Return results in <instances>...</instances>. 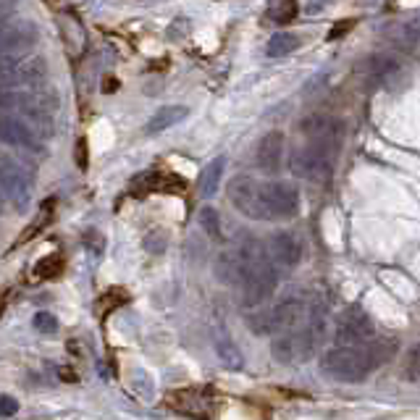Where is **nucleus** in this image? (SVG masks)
<instances>
[{
    "label": "nucleus",
    "instance_id": "obj_2",
    "mask_svg": "<svg viewBox=\"0 0 420 420\" xmlns=\"http://www.w3.org/2000/svg\"><path fill=\"white\" fill-rule=\"evenodd\" d=\"M0 111L21 116L42 129L53 119L56 97L45 89V84H0Z\"/></svg>",
    "mask_w": 420,
    "mask_h": 420
},
{
    "label": "nucleus",
    "instance_id": "obj_19",
    "mask_svg": "<svg viewBox=\"0 0 420 420\" xmlns=\"http://www.w3.org/2000/svg\"><path fill=\"white\" fill-rule=\"evenodd\" d=\"M224 166H226V158H216V161L210 163L208 169L202 171V181H200V192L202 197H210V194H216L221 184V174H224Z\"/></svg>",
    "mask_w": 420,
    "mask_h": 420
},
{
    "label": "nucleus",
    "instance_id": "obj_15",
    "mask_svg": "<svg viewBox=\"0 0 420 420\" xmlns=\"http://www.w3.org/2000/svg\"><path fill=\"white\" fill-rule=\"evenodd\" d=\"M258 169L266 171V174H276L281 169L284 161V134L281 131H268L266 137L258 142Z\"/></svg>",
    "mask_w": 420,
    "mask_h": 420
},
{
    "label": "nucleus",
    "instance_id": "obj_8",
    "mask_svg": "<svg viewBox=\"0 0 420 420\" xmlns=\"http://www.w3.org/2000/svg\"><path fill=\"white\" fill-rule=\"evenodd\" d=\"M229 200L242 216L252 221H263V205H260V184L252 176H236L229 184Z\"/></svg>",
    "mask_w": 420,
    "mask_h": 420
},
{
    "label": "nucleus",
    "instance_id": "obj_12",
    "mask_svg": "<svg viewBox=\"0 0 420 420\" xmlns=\"http://www.w3.org/2000/svg\"><path fill=\"white\" fill-rule=\"evenodd\" d=\"M329 155H326L324 145L315 142L313 147H305L299 153L291 155V174L299 179H324L329 174Z\"/></svg>",
    "mask_w": 420,
    "mask_h": 420
},
{
    "label": "nucleus",
    "instance_id": "obj_17",
    "mask_svg": "<svg viewBox=\"0 0 420 420\" xmlns=\"http://www.w3.org/2000/svg\"><path fill=\"white\" fill-rule=\"evenodd\" d=\"M302 131H305L313 142L324 145V142H331L334 139L336 124H334V119H329V116H307L305 121H302Z\"/></svg>",
    "mask_w": 420,
    "mask_h": 420
},
{
    "label": "nucleus",
    "instance_id": "obj_24",
    "mask_svg": "<svg viewBox=\"0 0 420 420\" xmlns=\"http://www.w3.org/2000/svg\"><path fill=\"white\" fill-rule=\"evenodd\" d=\"M58 268H61V258L58 255H50L48 260H40L37 263V274H45V276H56L58 274Z\"/></svg>",
    "mask_w": 420,
    "mask_h": 420
},
{
    "label": "nucleus",
    "instance_id": "obj_23",
    "mask_svg": "<svg viewBox=\"0 0 420 420\" xmlns=\"http://www.w3.org/2000/svg\"><path fill=\"white\" fill-rule=\"evenodd\" d=\"M32 326H34V331H40V334H56L58 331V321L50 313H37L34 315Z\"/></svg>",
    "mask_w": 420,
    "mask_h": 420
},
{
    "label": "nucleus",
    "instance_id": "obj_21",
    "mask_svg": "<svg viewBox=\"0 0 420 420\" xmlns=\"http://www.w3.org/2000/svg\"><path fill=\"white\" fill-rule=\"evenodd\" d=\"M297 0H274L271 9H268V16L274 19L276 24H286L297 16Z\"/></svg>",
    "mask_w": 420,
    "mask_h": 420
},
{
    "label": "nucleus",
    "instance_id": "obj_6",
    "mask_svg": "<svg viewBox=\"0 0 420 420\" xmlns=\"http://www.w3.org/2000/svg\"><path fill=\"white\" fill-rule=\"evenodd\" d=\"M305 315V305L299 299H284L271 310H263V313L252 315L250 318V329L260 336H268V334L276 331H289L291 326H297V321Z\"/></svg>",
    "mask_w": 420,
    "mask_h": 420
},
{
    "label": "nucleus",
    "instance_id": "obj_4",
    "mask_svg": "<svg viewBox=\"0 0 420 420\" xmlns=\"http://www.w3.org/2000/svg\"><path fill=\"white\" fill-rule=\"evenodd\" d=\"M40 40V29L29 19H3L0 21V69L29 56Z\"/></svg>",
    "mask_w": 420,
    "mask_h": 420
},
{
    "label": "nucleus",
    "instance_id": "obj_25",
    "mask_svg": "<svg viewBox=\"0 0 420 420\" xmlns=\"http://www.w3.org/2000/svg\"><path fill=\"white\" fill-rule=\"evenodd\" d=\"M16 412H19V402L14 396H9V394L0 396V418H14Z\"/></svg>",
    "mask_w": 420,
    "mask_h": 420
},
{
    "label": "nucleus",
    "instance_id": "obj_1",
    "mask_svg": "<svg viewBox=\"0 0 420 420\" xmlns=\"http://www.w3.org/2000/svg\"><path fill=\"white\" fill-rule=\"evenodd\" d=\"M394 352V341L371 339L365 344H336L321 357V371L344 384H357L384 365Z\"/></svg>",
    "mask_w": 420,
    "mask_h": 420
},
{
    "label": "nucleus",
    "instance_id": "obj_5",
    "mask_svg": "<svg viewBox=\"0 0 420 420\" xmlns=\"http://www.w3.org/2000/svg\"><path fill=\"white\" fill-rule=\"evenodd\" d=\"M263 221H286L299 213V189L289 181L260 184Z\"/></svg>",
    "mask_w": 420,
    "mask_h": 420
},
{
    "label": "nucleus",
    "instance_id": "obj_13",
    "mask_svg": "<svg viewBox=\"0 0 420 420\" xmlns=\"http://www.w3.org/2000/svg\"><path fill=\"white\" fill-rule=\"evenodd\" d=\"M221 284L229 286H239L247 274V247H234V250H224L216 255V266H213Z\"/></svg>",
    "mask_w": 420,
    "mask_h": 420
},
{
    "label": "nucleus",
    "instance_id": "obj_14",
    "mask_svg": "<svg viewBox=\"0 0 420 420\" xmlns=\"http://www.w3.org/2000/svg\"><path fill=\"white\" fill-rule=\"evenodd\" d=\"M268 260L279 268H294L302 260V244L294 234L289 231H279V234L271 236V242L266 247Z\"/></svg>",
    "mask_w": 420,
    "mask_h": 420
},
{
    "label": "nucleus",
    "instance_id": "obj_27",
    "mask_svg": "<svg viewBox=\"0 0 420 420\" xmlns=\"http://www.w3.org/2000/svg\"><path fill=\"white\" fill-rule=\"evenodd\" d=\"M16 6V0H0V14H9Z\"/></svg>",
    "mask_w": 420,
    "mask_h": 420
},
{
    "label": "nucleus",
    "instance_id": "obj_9",
    "mask_svg": "<svg viewBox=\"0 0 420 420\" xmlns=\"http://www.w3.org/2000/svg\"><path fill=\"white\" fill-rule=\"evenodd\" d=\"M48 64L37 56H24L0 69V84H45Z\"/></svg>",
    "mask_w": 420,
    "mask_h": 420
},
{
    "label": "nucleus",
    "instance_id": "obj_16",
    "mask_svg": "<svg viewBox=\"0 0 420 420\" xmlns=\"http://www.w3.org/2000/svg\"><path fill=\"white\" fill-rule=\"evenodd\" d=\"M186 114H189V111H186L184 105H163L161 111H155V114L150 116L145 131L147 134H161V131L176 126L179 121H184Z\"/></svg>",
    "mask_w": 420,
    "mask_h": 420
},
{
    "label": "nucleus",
    "instance_id": "obj_18",
    "mask_svg": "<svg viewBox=\"0 0 420 420\" xmlns=\"http://www.w3.org/2000/svg\"><path fill=\"white\" fill-rule=\"evenodd\" d=\"M299 48V37L297 34H289V32H281V34H274L266 45V53L268 58H284L294 53Z\"/></svg>",
    "mask_w": 420,
    "mask_h": 420
},
{
    "label": "nucleus",
    "instance_id": "obj_3",
    "mask_svg": "<svg viewBox=\"0 0 420 420\" xmlns=\"http://www.w3.org/2000/svg\"><path fill=\"white\" fill-rule=\"evenodd\" d=\"M244 247H247V274L239 286L244 289V305L255 307L263 305L276 291L279 274L274 263L268 260L266 247H260L258 242H244Z\"/></svg>",
    "mask_w": 420,
    "mask_h": 420
},
{
    "label": "nucleus",
    "instance_id": "obj_11",
    "mask_svg": "<svg viewBox=\"0 0 420 420\" xmlns=\"http://www.w3.org/2000/svg\"><path fill=\"white\" fill-rule=\"evenodd\" d=\"M29 189H32V181L21 166H16L14 161H0V197L11 200L16 208H24L29 200Z\"/></svg>",
    "mask_w": 420,
    "mask_h": 420
},
{
    "label": "nucleus",
    "instance_id": "obj_20",
    "mask_svg": "<svg viewBox=\"0 0 420 420\" xmlns=\"http://www.w3.org/2000/svg\"><path fill=\"white\" fill-rule=\"evenodd\" d=\"M216 355L229 371H239L242 368V352L234 347V341H229L226 336H219L216 339Z\"/></svg>",
    "mask_w": 420,
    "mask_h": 420
},
{
    "label": "nucleus",
    "instance_id": "obj_26",
    "mask_svg": "<svg viewBox=\"0 0 420 420\" xmlns=\"http://www.w3.org/2000/svg\"><path fill=\"white\" fill-rule=\"evenodd\" d=\"M407 379L415 384L418 381V349H412L410 357H407Z\"/></svg>",
    "mask_w": 420,
    "mask_h": 420
},
{
    "label": "nucleus",
    "instance_id": "obj_10",
    "mask_svg": "<svg viewBox=\"0 0 420 420\" xmlns=\"http://www.w3.org/2000/svg\"><path fill=\"white\" fill-rule=\"evenodd\" d=\"M0 142L11 147H26V150H40V129L29 124L21 116H0Z\"/></svg>",
    "mask_w": 420,
    "mask_h": 420
},
{
    "label": "nucleus",
    "instance_id": "obj_7",
    "mask_svg": "<svg viewBox=\"0 0 420 420\" xmlns=\"http://www.w3.org/2000/svg\"><path fill=\"white\" fill-rule=\"evenodd\" d=\"M376 336V326H373L371 315L363 307H349L339 318L336 326V341L339 344H365Z\"/></svg>",
    "mask_w": 420,
    "mask_h": 420
},
{
    "label": "nucleus",
    "instance_id": "obj_22",
    "mask_svg": "<svg viewBox=\"0 0 420 420\" xmlns=\"http://www.w3.org/2000/svg\"><path fill=\"white\" fill-rule=\"evenodd\" d=\"M200 226L208 231L213 239H221V219H219V210L213 208H202L200 210Z\"/></svg>",
    "mask_w": 420,
    "mask_h": 420
}]
</instances>
